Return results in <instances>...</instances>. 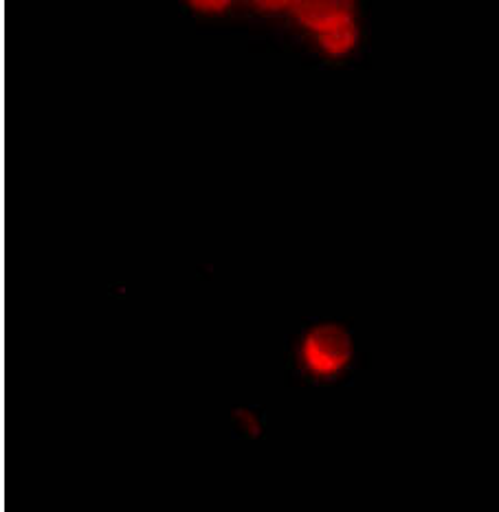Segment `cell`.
Wrapping results in <instances>:
<instances>
[{
    "mask_svg": "<svg viewBox=\"0 0 499 512\" xmlns=\"http://www.w3.org/2000/svg\"><path fill=\"white\" fill-rule=\"evenodd\" d=\"M350 335L335 324H319L304 332L297 345L299 370L315 381H332L350 365Z\"/></svg>",
    "mask_w": 499,
    "mask_h": 512,
    "instance_id": "cell-1",
    "label": "cell"
},
{
    "mask_svg": "<svg viewBox=\"0 0 499 512\" xmlns=\"http://www.w3.org/2000/svg\"><path fill=\"white\" fill-rule=\"evenodd\" d=\"M299 27L313 33L315 42L321 49L332 55H343L354 47L357 27L348 5H306L302 14H293Z\"/></svg>",
    "mask_w": 499,
    "mask_h": 512,
    "instance_id": "cell-2",
    "label": "cell"
}]
</instances>
